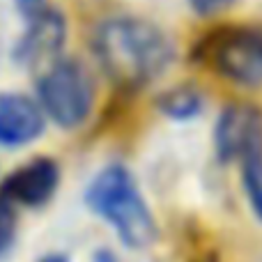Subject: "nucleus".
<instances>
[{
    "label": "nucleus",
    "instance_id": "nucleus-8",
    "mask_svg": "<svg viewBox=\"0 0 262 262\" xmlns=\"http://www.w3.org/2000/svg\"><path fill=\"white\" fill-rule=\"evenodd\" d=\"M67 39V21L53 7H46L41 14L28 21L26 32L14 46V60L23 64H32L49 55L58 53Z\"/></svg>",
    "mask_w": 262,
    "mask_h": 262
},
{
    "label": "nucleus",
    "instance_id": "nucleus-15",
    "mask_svg": "<svg viewBox=\"0 0 262 262\" xmlns=\"http://www.w3.org/2000/svg\"><path fill=\"white\" fill-rule=\"evenodd\" d=\"M95 262H118V260H115L111 253H106V251H101V253L95 258Z\"/></svg>",
    "mask_w": 262,
    "mask_h": 262
},
{
    "label": "nucleus",
    "instance_id": "nucleus-4",
    "mask_svg": "<svg viewBox=\"0 0 262 262\" xmlns=\"http://www.w3.org/2000/svg\"><path fill=\"white\" fill-rule=\"evenodd\" d=\"M209 44V58L216 64L219 74L239 83V85H260L262 83V30L239 28L221 30Z\"/></svg>",
    "mask_w": 262,
    "mask_h": 262
},
{
    "label": "nucleus",
    "instance_id": "nucleus-5",
    "mask_svg": "<svg viewBox=\"0 0 262 262\" xmlns=\"http://www.w3.org/2000/svg\"><path fill=\"white\" fill-rule=\"evenodd\" d=\"M214 147L221 161L262 157V111L253 104H230L219 113Z\"/></svg>",
    "mask_w": 262,
    "mask_h": 262
},
{
    "label": "nucleus",
    "instance_id": "nucleus-6",
    "mask_svg": "<svg viewBox=\"0 0 262 262\" xmlns=\"http://www.w3.org/2000/svg\"><path fill=\"white\" fill-rule=\"evenodd\" d=\"M60 184V168L53 159L37 157L9 172L0 184V195L9 205L18 203L26 207H39L49 203Z\"/></svg>",
    "mask_w": 262,
    "mask_h": 262
},
{
    "label": "nucleus",
    "instance_id": "nucleus-7",
    "mask_svg": "<svg viewBox=\"0 0 262 262\" xmlns=\"http://www.w3.org/2000/svg\"><path fill=\"white\" fill-rule=\"evenodd\" d=\"M44 131V111L39 101L21 92H0V145L21 147Z\"/></svg>",
    "mask_w": 262,
    "mask_h": 262
},
{
    "label": "nucleus",
    "instance_id": "nucleus-12",
    "mask_svg": "<svg viewBox=\"0 0 262 262\" xmlns=\"http://www.w3.org/2000/svg\"><path fill=\"white\" fill-rule=\"evenodd\" d=\"M189 3L195 14H200V16H212V14L230 7L235 0H189Z\"/></svg>",
    "mask_w": 262,
    "mask_h": 262
},
{
    "label": "nucleus",
    "instance_id": "nucleus-14",
    "mask_svg": "<svg viewBox=\"0 0 262 262\" xmlns=\"http://www.w3.org/2000/svg\"><path fill=\"white\" fill-rule=\"evenodd\" d=\"M37 262H69V260H67V255H62V253H51V255H44V258Z\"/></svg>",
    "mask_w": 262,
    "mask_h": 262
},
{
    "label": "nucleus",
    "instance_id": "nucleus-10",
    "mask_svg": "<svg viewBox=\"0 0 262 262\" xmlns=\"http://www.w3.org/2000/svg\"><path fill=\"white\" fill-rule=\"evenodd\" d=\"M242 184L255 219L262 221V157L246 159L242 163Z\"/></svg>",
    "mask_w": 262,
    "mask_h": 262
},
{
    "label": "nucleus",
    "instance_id": "nucleus-1",
    "mask_svg": "<svg viewBox=\"0 0 262 262\" xmlns=\"http://www.w3.org/2000/svg\"><path fill=\"white\" fill-rule=\"evenodd\" d=\"M101 69L122 88H143L157 81L175 60L170 37L140 16L106 18L92 37Z\"/></svg>",
    "mask_w": 262,
    "mask_h": 262
},
{
    "label": "nucleus",
    "instance_id": "nucleus-2",
    "mask_svg": "<svg viewBox=\"0 0 262 262\" xmlns=\"http://www.w3.org/2000/svg\"><path fill=\"white\" fill-rule=\"evenodd\" d=\"M85 203L95 214L108 221L129 249H145L157 239V223L143 193L124 166L101 168L88 184Z\"/></svg>",
    "mask_w": 262,
    "mask_h": 262
},
{
    "label": "nucleus",
    "instance_id": "nucleus-3",
    "mask_svg": "<svg viewBox=\"0 0 262 262\" xmlns=\"http://www.w3.org/2000/svg\"><path fill=\"white\" fill-rule=\"evenodd\" d=\"M37 97L44 115L62 129H76L95 104V83L78 60H55L37 81Z\"/></svg>",
    "mask_w": 262,
    "mask_h": 262
},
{
    "label": "nucleus",
    "instance_id": "nucleus-9",
    "mask_svg": "<svg viewBox=\"0 0 262 262\" xmlns=\"http://www.w3.org/2000/svg\"><path fill=\"white\" fill-rule=\"evenodd\" d=\"M157 106L166 118L191 120L203 111V95L193 85H175L159 95Z\"/></svg>",
    "mask_w": 262,
    "mask_h": 262
},
{
    "label": "nucleus",
    "instance_id": "nucleus-13",
    "mask_svg": "<svg viewBox=\"0 0 262 262\" xmlns=\"http://www.w3.org/2000/svg\"><path fill=\"white\" fill-rule=\"evenodd\" d=\"M18 7V12L23 14V18L26 21H30V18H35L37 14H41L49 5H46V0H14Z\"/></svg>",
    "mask_w": 262,
    "mask_h": 262
},
{
    "label": "nucleus",
    "instance_id": "nucleus-11",
    "mask_svg": "<svg viewBox=\"0 0 262 262\" xmlns=\"http://www.w3.org/2000/svg\"><path fill=\"white\" fill-rule=\"evenodd\" d=\"M14 235H16V214L7 200L0 198V253L12 244Z\"/></svg>",
    "mask_w": 262,
    "mask_h": 262
}]
</instances>
